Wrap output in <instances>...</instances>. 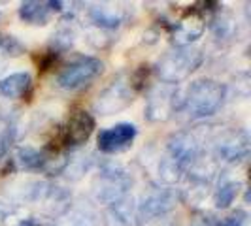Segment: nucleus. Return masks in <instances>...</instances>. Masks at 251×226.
I'll return each instance as SVG.
<instances>
[{
    "instance_id": "f257e3e1",
    "label": "nucleus",
    "mask_w": 251,
    "mask_h": 226,
    "mask_svg": "<svg viewBox=\"0 0 251 226\" xmlns=\"http://www.w3.org/2000/svg\"><path fill=\"white\" fill-rule=\"evenodd\" d=\"M225 100V85L214 79H197L183 90V106L191 119H206L219 112Z\"/></svg>"
},
{
    "instance_id": "f03ea898",
    "label": "nucleus",
    "mask_w": 251,
    "mask_h": 226,
    "mask_svg": "<svg viewBox=\"0 0 251 226\" xmlns=\"http://www.w3.org/2000/svg\"><path fill=\"white\" fill-rule=\"evenodd\" d=\"M201 49L195 47H174L166 51L163 57L155 64V74L164 85H177L185 81L189 75L193 74L202 64Z\"/></svg>"
},
{
    "instance_id": "7ed1b4c3",
    "label": "nucleus",
    "mask_w": 251,
    "mask_h": 226,
    "mask_svg": "<svg viewBox=\"0 0 251 226\" xmlns=\"http://www.w3.org/2000/svg\"><path fill=\"white\" fill-rule=\"evenodd\" d=\"M104 70V64L97 57H77L72 63H68L57 75L59 87L66 90H75L89 85L93 79H97Z\"/></svg>"
},
{
    "instance_id": "20e7f679",
    "label": "nucleus",
    "mask_w": 251,
    "mask_h": 226,
    "mask_svg": "<svg viewBox=\"0 0 251 226\" xmlns=\"http://www.w3.org/2000/svg\"><path fill=\"white\" fill-rule=\"evenodd\" d=\"M183 90L176 85H159L150 92L146 115L150 121H166L174 112H181Z\"/></svg>"
},
{
    "instance_id": "39448f33",
    "label": "nucleus",
    "mask_w": 251,
    "mask_h": 226,
    "mask_svg": "<svg viewBox=\"0 0 251 226\" xmlns=\"http://www.w3.org/2000/svg\"><path fill=\"white\" fill-rule=\"evenodd\" d=\"M134 100V85L126 79H115L97 96L95 112L100 115H113L126 110Z\"/></svg>"
},
{
    "instance_id": "423d86ee",
    "label": "nucleus",
    "mask_w": 251,
    "mask_h": 226,
    "mask_svg": "<svg viewBox=\"0 0 251 226\" xmlns=\"http://www.w3.org/2000/svg\"><path fill=\"white\" fill-rule=\"evenodd\" d=\"M130 187V177L119 168H104L93 183V194L99 202L115 203Z\"/></svg>"
},
{
    "instance_id": "0eeeda50",
    "label": "nucleus",
    "mask_w": 251,
    "mask_h": 226,
    "mask_svg": "<svg viewBox=\"0 0 251 226\" xmlns=\"http://www.w3.org/2000/svg\"><path fill=\"white\" fill-rule=\"evenodd\" d=\"M166 158L172 160L174 164H177L183 172L187 170L189 166L199 160L201 155V145L195 139V136H191L189 132H177L174 136H170L166 141Z\"/></svg>"
},
{
    "instance_id": "6e6552de",
    "label": "nucleus",
    "mask_w": 251,
    "mask_h": 226,
    "mask_svg": "<svg viewBox=\"0 0 251 226\" xmlns=\"http://www.w3.org/2000/svg\"><path fill=\"white\" fill-rule=\"evenodd\" d=\"M136 134H138V130L132 123H117L110 128L100 130V134L97 138V145L106 155L121 153L132 145Z\"/></svg>"
},
{
    "instance_id": "1a4fd4ad",
    "label": "nucleus",
    "mask_w": 251,
    "mask_h": 226,
    "mask_svg": "<svg viewBox=\"0 0 251 226\" xmlns=\"http://www.w3.org/2000/svg\"><path fill=\"white\" fill-rule=\"evenodd\" d=\"M177 194L170 188H157L150 192L136 209V215L142 221H151V219H159L164 217L168 211H172L176 207Z\"/></svg>"
},
{
    "instance_id": "9d476101",
    "label": "nucleus",
    "mask_w": 251,
    "mask_h": 226,
    "mask_svg": "<svg viewBox=\"0 0 251 226\" xmlns=\"http://www.w3.org/2000/svg\"><path fill=\"white\" fill-rule=\"evenodd\" d=\"M95 130V119L85 110H74L68 117V123L64 128V143L70 147L83 145Z\"/></svg>"
},
{
    "instance_id": "9b49d317",
    "label": "nucleus",
    "mask_w": 251,
    "mask_h": 226,
    "mask_svg": "<svg viewBox=\"0 0 251 226\" xmlns=\"http://www.w3.org/2000/svg\"><path fill=\"white\" fill-rule=\"evenodd\" d=\"M204 28H206V23L201 13H189L187 17H183L179 23L174 25L172 42L176 47H191V44L202 36Z\"/></svg>"
},
{
    "instance_id": "f8f14e48",
    "label": "nucleus",
    "mask_w": 251,
    "mask_h": 226,
    "mask_svg": "<svg viewBox=\"0 0 251 226\" xmlns=\"http://www.w3.org/2000/svg\"><path fill=\"white\" fill-rule=\"evenodd\" d=\"M217 155L226 162H238L250 155V138L246 132H230L215 145Z\"/></svg>"
},
{
    "instance_id": "ddd939ff",
    "label": "nucleus",
    "mask_w": 251,
    "mask_h": 226,
    "mask_svg": "<svg viewBox=\"0 0 251 226\" xmlns=\"http://www.w3.org/2000/svg\"><path fill=\"white\" fill-rule=\"evenodd\" d=\"M30 83H32V79H30V74H26V72H15V74L6 75L0 79V96L10 98V100L21 98L28 92Z\"/></svg>"
},
{
    "instance_id": "4468645a",
    "label": "nucleus",
    "mask_w": 251,
    "mask_h": 226,
    "mask_svg": "<svg viewBox=\"0 0 251 226\" xmlns=\"http://www.w3.org/2000/svg\"><path fill=\"white\" fill-rule=\"evenodd\" d=\"M50 6L48 2H36V0H26L19 6V17L28 25L44 26L50 21Z\"/></svg>"
},
{
    "instance_id": "2eb2a0df",
    "label": "nucleus",
    "mask_w": 251,
    "mask_h": 226,
    "mask_svg": "<svg viewBox=\"0 0 251 226\" xmlns=\"http://www.w3.org/2000/svg\"><path fill=\"white\" fill-rule=\"evenodd\" d=\"M130 203L132 202L128 200H119L112 203V207L106 213V226H134L138 215Z\"/></svg>"
},
{
    "instance_id": "dca6fc26",
    "label": "nucleus",
    "mask_w": 251,
    "mask_h": 226,
    "mask_svg": "<svg viewBox=\"0 0 251 226\" xmlns=\"http://www.w3.org/2000/svg\"><path fill=\"white\" fill-rule=\"evenodd\" d=\"M89 17H91V21L95 25L100 26V28H115L123 21V12H121V8L100 4V6H93L91 8Z\"/></svg>"
},
{
    "instance_id": "f3484780",
    "label": "nucleus",
    "mask_w": 251,
    "mask_h": 226,
    "mask_svg": "<svg viewBox=\"0 0 251 226\" xmlns=\"http://www.w3.org/2000/svg\"><path fill=\"white\" fill-rule=\"evenodd\" d=\"M13 160L21 170H38V168H44L50 158H46V155L34 147H21Z\"/></svg>"
},
{
    "instance_id": "a211bd4d",
    "label": "nucleus",
    "mask_w": 251,
    "mask_h": 226,
    "mask_svg": "<svg viewBox=\"0 0 251 226\" xmlns=\"http://www.w3.org/2000/svg\"><path fill=\"white\" fill-rule=\"evenodd\" d=\"M238 192H240V183H236V181H225V183H221L214 194L215 207L217 209H226L232 202L236 200Z\"/></svg>"
},
{
    "instance_id": "6ab92c4d",
    "label": "nucleus",
    "mask_w": 251,
    "mask_h": 226,
    "mask_svg": "<svg viewBox=\"0 0 251 226\" xmlns=\"http://www.w3.org/2000/svg\"><path fill=\"white\" fill-rule=\"evenodd\" d=\"M53 47L57 51H64L68 49V47H72V44H74V30L72 28H59L55 34H53Z\"/></svg>"
},
{
    "instance_id": "aec40b11",
    "label": "nucleus",
    "mask_w": 251,
    "mask_h": 226,
    "mask_svg": "<svg viewBox=\"0 0 251 226\" xmlns=\"http://www.w3.org/2000/svg\"><path fill=\"white\" fill-rule=\"evenodd\" d=\"M246 223H248V213L242 209H236V211L223 217L221 221L214 223V226H246Z\"/></svg>"
},
{
    "instance_id": "412c9836",
    "label": "nucleus",
    "mask_w": 251,
    "mask_h": 226,
    "mask_svg": "<svg viewBox=\"0 0 251 226\" xmlns=\"http://www.w3.org/2000/svg\"><path fill=\"white\" fill-rule=\"evenodd\" d=\"M0 49L8 51V55L17 57V55H21V53H23V45L19 44V40H17V38L2 36V45H0Z\"/></svg>"
},
{
    "instance_id": "4be33fe9",
    "label": "nucleus",
    "mask_w": 251,
    "mask_h": 226,
    "mask_svg": "<svg viewBox=\"0 0 251 226\" xmlns=\"http://www.w3.org/2000/svg\"><path fill=\"white\" fill-rule=\"evenodd\" d=\"M189 226H214V223H212V219H210L208 215L197 213L195 217H193V219H191Z\"/></svg>"
},
{
    "instance_id": "5701e85b",
    "label": "nucleus",
    "mask_w": 251,
    "mask_h": 226,
    "mask_svg": "<svg viewBox=\"0 0 251 226\" xmlns=\"http://www.w3.org/2000/svg\"><path fill=\"white\" fill-rule=\"evenodd\" d=\"M0 45H2V36H0Z\"/></svg>"
}]
</instances>
